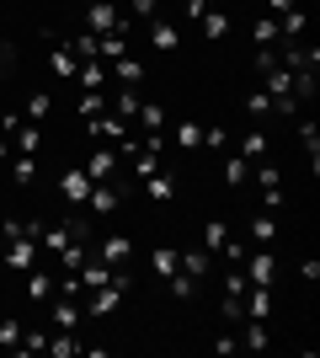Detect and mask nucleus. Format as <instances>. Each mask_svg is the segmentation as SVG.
<instances>
[{"label": "nucleus", "instance_id": "nucleus-22", "mask_svg": "<svg viewBox=\"0 0 320 358\" xmlns=\"http://www.w3.org/2000/svg\"><path fill=\"white\" fill-rule=\"evenodd\" d=\"M22 278H27V299H48L54 294V273H48L43 262H38L32 273H22Z\"/></svg>", "mask_w": 320, "mask_h": 358}, {"label": "nucleus", "instance_id": "nucleus-8", "mask_svg": "<svg viewBox=\"0 0 320 358\" xmlns=\"http://www.w3.org/2000/svg\"><path fill=\"white\" fill-rule=\"evenodd\" d=\"M96 257H102L107 268H123V262H128V257H134V236H123V230H112V236H102L91 246Z\"/></svg>", "mask_w": 320, "mask_h": 358}, {"label": "nucleus", "instance_id": "nucleus-15", "mask_svg": "<svg viewBox=\"0 0 320 358\" xmlns=\"http://www.w3.org/2000/svg\"><path fill=\"white\" fill-rule=\"evenodd\" d=\"M144 198H150V203H171V198H176V171H155V177H144Z\"/></svg>", "mask_w": 320, "mask_h": 358}, {"label": "nucleus", "instance_id": "nucleus-41", "mask_svg": "<svg viewBox=\"0 0 320 358\" xmlns=\"http://www.w3.org/2000/svg\"><path fill=\"white\" fill-rule=\"evenodd\" d=\"M128 161H134V177H139V182L160 171V155H150V150H139V155H128Z\"/></svg>", "mask_w": 320, "mask_h": 358}, {"label": "nucleus", "instance_id": "nucleus-49", "mask_svg": "<svg viewBox=\"0 0 320 358\" xmlns=\"http://www.w3.org/2000/svg\"><path fill=\"white\" fill-rule=\"evenodd\" d=\"M11 70H16V48L0 38V75H11Z\"/></svg>", "mask_w": 320, "mask_h": 358}, {"label": "nucleus", "instance_id": "nucleus-5", "mask_svg": "<svg viewBox=\"0 0 320 358\" xmlns=\"http://www.w3.org/2000/svg\"><path fill=\"white\" fill-rule=\"evenodd\" d=\"M245 278L273 289V278H277V252L273 246H251V252H245Z\"/></svg>", "mask_w": 320, "mask_h": 358}, {"label": "nucleus", "instance_id": "nucleus-2", "mask_svg": "<svg viewBox=\"0 0 320 358\" xmlns=\"http://www.w3.org/2000/svg\"><path fill=\"white\" fill-rule=\"evenodd\" d=\"M86 32H96V38H102V32H134V16L118 11L112 0H91V6H86Z\"/></svg>", "mask_w": 320, "mask_h": 358}, {"label": "nucleus", "instance_id": "nucleus-54", "mask_svg": "<svg viewBox=\"0 0 320 358\" xmlns=\"http://www.w3.org/2000/svg\"><path fill=\"white\" fill-rule=\"evenodd\" d=\"M6 161H11V139L0 134V166H6Z\"/></svg>", "mask_w": 320, "mask_h": 358}, {"label": "nucleus", "instance_id": "nucleus-25", "mask_svg": "<svg viewBox=\"0 0 320 358\" xmlns=\"http://www.w3.org/2000/svg\"><path fill=\"white\" fill-rule=\"evenodd\" d=\"M251 43H261V48H277V16H267V11H261L257 22H251Z\"/></svg>", "mask_w": 320, "mask_h": 358}, {"label": "nucleus", "instance_id": "nucleus-14", "mask_svg": "<svg viewBox=\"0 0 320 358\" xmlns=\"http://www.w3.org/2000/svg\"><path fill=\"white\" fill-rule=\"evenodd\" d=\"M267 315H273V289L251 284L245 289V321H267Z\"/></svg>", "mask_w": 320, "mask_h": 358}, {"label": "nucleus", "instance_id": "nucleus-20", "mask_svg": "<svg viewBox=\"0 0 320 358\" xmlns=\"http://www.w3.org/2000/svg\"><path fill=\"white\" fill-rule=\"evenodd\" d=\"M75 86H86V91H102L107 86V59H86L75 70Z\"/></svg>", "mask_w": 320, "mask_h": 358}, {"label": "nucleus", "instance_id": "nucleus-31", "mask_svg": "<svg viewBox=\"0 0 320 358\" xmlns=\"http://www.w3.org/2000/svg\"><path fill=\"white\" fill-rule=\"evenodd\" d=\"M198 27H203V38H213V43H219V38H229V16H224V11H213V6H208V16H203Z\"/></svg>", "mask_w": 320, "mask_h": 358}, {"label": "nucleus", "instance_id": "nucleus-24", "mask_svg": "<svg viewBox=\"0 0 320 358\" xmlns=\"http://www.w3.org/2000/svg\"><path fill=\"white\" fill-rule=\"evenodd\" d=\"M48 353H54V358H75V353H86V343H80L75 331H59V337L48 331Z\"/></svg>", "mask_w": 320, "mask_h": 358}, {"label": "nucleus", "instance_id": "nucleus-9", "mask_svg": "<svg viewBox=\"0 0 320 358\" xmlns=\"http://www.w3.org/2000/svg\"><path fill=\"white\" fill-rule=\"evenodd\" d=\"M118 161H123L118 145H96V150H91V161L80 166V171H86L91 182H112V177H118Z\"/></svg>", "mask_w": 320, "mask_h": 358}, {"label": "nucleus", "instance_id": "nucleus-16", "mask_svg": "<svg viewBox=\"0 0 320 358\" xmlns=\"http://www.w3.org/2000/svg\"><path fill=\"white\" fill-rule=\"evenodd\" d=\"M208 268H213V252H208V246L182 252V273H187V278H198V284H203V278H208Z\"/></svg>", "mask_w": 320, "mask_h": 358}, {"label": "nucleus", "instance_id": "nucleus-33", "mask_svg": "<svg viewBox=\"0 0 320 358\" xmlns=\"http://www.w3.org/2000/svg\"><path fill=\"white\" fill-rule=\"evenodd\" d=\"M64 48H70V54H75L80 64H86V59H96V32H75V38H70Z\"/></svg>", "mask_w": 320, "mask_h": 358}, {"label": "nucleus", "instance_id": "nucleus-34", "mask_svg": "<svg viewBox=\"0 0 320 358\" xmlns=\"http://www.w3.org/2000/svg\"><path fill=\"white\" fill-rule=\"evenodd\" d=\"M112 113H118V118H128V123H134V113H139V91H134V86H123L118 96H112Z\"/></svg>", "mask_w": 320, "mask_h": 358}, {"label": "nucleus", "instance_id": "nucleus-12", "mask_svg": "<svg viewBox=\"0 0 320 358\" xmlns=\"http://www.w3.org/2000/svg\"><path fill=\"white\" fill-rule=\"evenodd\" d=\"M75 278H80V294H91V289H102V284H112V278H118V268H107V262H102V257H86V268H80L75 273Z\"/></svg>", "mask_w": 320, "mask_h": 358}, {"label": "nucleus", "instance_id": "nucleus-18", "mask_svg": "<svg viewBox=\"0 0 320 358\" xmlns=\"http://www.w3.org/2000/svg\"><path fill=\"white\" fill-rule=\"evenodd\" d=\"M299 145H305V155H310V177L320 171V123L310 118V123H299Z\"/></svg>", "mask_w": 320, "mask_h": 358}, {"label": "nucleus", "instance_id": "nucleus-26", "mask_svg": "<svg viewBox=\"0 0 320 358\" xmlns=\"http://www.w3.org/2000/svg\"><path fill=\"white\" fill-rule=\"evenodd\" d=\"M134 118L144 123V134H160V129H166V107H160V102H139Z\"/></svg>", "mask_w": 320, "mask_h": 358}, {"label": "nucleus", "instance_id": "nucleus-39", "mask_svg": "<svg viewBox=\"0 0 320 358\" xmlns=\"http://www.w3.org/2000/svg\"><path fill=\"white\" fill-rule=\"evenodd\" d=\"M241 155H245V161H261V155H267V134H261V129H251V134L241 139Z\"/></svg>", "mask_w": 320, "mask_h": 358}, {"label": "nucleus", "instance_id": "nucleus-52", "mask_svg": "<svg viewBox=\"0 0 320 358\" xmlns=\"http://www.w3.org/2000/svg\"><path fill=\"white\" fill-rule=\"evenodd\" d=\"M203 150H224V129H203Z\"/></svg>", "mask_w": 320, "mask_h": 358}, {"label": "nucleus", "instance_id": "nucleus-47", "mask_svg": "<svg viewBox=\"0 0 320 358\" xmlns=\"http://www.w3.org/2000/svg\"><path fill=\"white\" fill-rule=\"evenodd\" d=\"M245 289H251V278H245V273H229V278H224V294H229V299H245Z\"/></svg>", "mask_w": 320, "mask_h": 358}, {"label": "nucleus", "instance_id": "nucleus-1", "mask_svg": "<svg viewBox=\"0 0 320 358\" xmlns=\"http://www.w3.org/2000/svg\"><path fill=\"white\" fill-rule=\"evenodd\" d=\"M0 134L11 139L16 155H38V150H43V123H27L22 113H6V118H0Z\"/></svg>", "mask_w": 320, "mask_h": 358}, {"label": "nucleus", "instance_id": "nucleus-45", "mask_svg": "<svg viewBox=\"0 0 320 358\" xmlns=\"http://www.w3.org/2000/svg\"><path fill=\"white\" fill-rule=\"evenodd\" d=\"M16 343H22V321H11V315H6V321H0V348H6V353H16Z\"/></svg>", "mask_w": 320, "mask_h": 358}, {"label": "nucleus", "instance_id": "nucleus-6", "mask_svg": "<svg viewBox=\"0 0 320 358\" xmlns=\"http://www.w3.org/2000/svg\"><path fill=\"white\" fill-rule=\"evenodd\" d=\"M86 134L102 139V145H123V139H128V118H118V113L107 107V113H96V118L86 123Z\"/></svg>", "mask_w": 320, "mask_h": 358}, {"label": "nucleus", "instance_id": "nucleus-36", "mask_svg": "<svg viewBox=\"0 0 320 358\" xmlns=\"http://www.w3.org/2000/svg\"><path fill=\"white\" fill-rule=\"evenodd\" d=\"M171 139H176L182 150H203V123H176V134H171Z\"/></svg>", "mask_w": 320, "mask_h": 358}, {"label": "nucleus", "instance_id": "nucleus-21", "mask_svg": "<svg viewBox=\"0 0 320 358\" xmlns=\"http://www.w3.org/2000/svg\"><path fill=\"white\" fill-rule=\"evenodd\" d=\"M80 315H86V310H80V305H75V299H54V327H59V331H75L80 327Z\"/></svg>", "mask_w": 320, "mask_h": 358}, {"label": "nucleus", "instance_id": "nucleus-3", "mask_svg": "<svg viewBox=\"0 0 320 358\" xmlns=\"http://www.w3.org/2000/svg\"><path fill=\"white\" fill-rule=\"evenodd\" d=\"M11 273H32L38 262H43V246H38V236H16V241H6V257H0Z\"/></svg>", "mask_w": 320, "mask_h": 358}, {"label": "nucleus", "instance_id": "nucleus-17", "mask_svg": "<svg viewBox=\"0 0 320 358\" xmlns=\"http://www.w3.org/2000/svg\"><path fill=\"white\" fill-rule=\"evenodd\" d=\"M251 241H257V246H277V214H251Z\"/></svg>", "mask_w": 320, "mask_h": 358}, {"label": "nucleus", "instance_id": "nucleus-7", "mask_svg": "<svg viewBox=\"0 0 320 358\" xmlns=\"http://www.w3.org/2000/svg\"><path fill=\"white\" fill-rule=\"evenodd\" d=\"M123 187L118 182H91V198H86V214H96V220H102V214H118L123 209Z\"/></svg>", "mask_w": 320, "mask_h": 358}, {"label": "nucleus", "instance_id": "nucleus-32", "mask_svg": "<svg viewBox=\"0 0 320 358\" xmlns=\"http://www.w3.org/2000/svg\"><path fill=\"white\" fill-rule=\"evenodd\" d=\"M80 118H86V123H91L96 118V113H107V91H80Z\"/></svg>", "mask_w": 320, "mask_h": 358}, {"label": "nucleus", "instance_id": "nucleus-27", "mask_svg": "<svg viewBox=\"0 0 320 358\" xmlns=\"http://www.w3.org/2000/svg\"><path fill=\"white\" fill-rule=\"evenodd\" d=\"M48 70L59 75V80H75L80 59H75V54H70V48H54V54H48Z\"/></svg>", "mask_w": 320, "mask_h": 358}, {"label": "nucleus", "instance_id": "nucleus-28", "mask_svg": "<svg viewBox=\"0 0 320 358\" xmlns=\"http://www.w3.org/2000/svg\"><path fill=\"white\" fill-rule=\"evenodd\" d=\"M48 113H54V96H48V91H32L27 107H22V118H27V123H43Z\"/></svg>", "mask_w": 320, "mask_h": 358}, {"label": "nucleus", "instance_id": "nucleus-50", "mask_svg": "<svg viewBox=\"0 0 320 358\" xmlns=\"http://www.w3.org/2000/svg\"><path fill=\"white\" fill-rule=\"evenodd\" d=\"M299 278H305V284H315V278H320V257H305V262H299Z\"/></svg>", "mask_w": 320, "mask_h": 358}, {"label": "nucleus", "instance_id": "nucleus-4", "mask_svg": "<svg viewBox=\"0 0 320 358\" xmlns=\"http://www.w3.org/2000/svg\"><path fill=\"white\" fill-rule=\"evenodd\" d=\"M123 289H128V278H123V268H118V278H112V284H102V289H91V299H86V315H112L123 305Z\"/></svg>", "mask_w": 320, "mask_h": 358}, {"label": "nucleus", "instance_id": "nucleus-10", "mask_svg": "<svg viewBox=\"0 0 320 358\" xmlns=\"http://www.w3.org/2000/svg\"><path fill=\"white\" fill-rule=\"evenodd\" d=\"M59 198L70 203V209H86V198H91V177H86V171H64V177H59Z\"/></svg>", "mask_w": 320, "mask_h": 358}, {"label": "nucleus", "instance_id": "nucleus-30", "mask_svg": "<svg viewBox=\"0 0 320 358\" xmlns=\"http://www.w3.org/2000/svg\"><path fill=\"white\" fill-rule=\"evenodd\" d=\"M241 348H251V353H267V321H245Z\"/></svg>", "mask_w": 320, "mask_h": 358}, {"label": "nucleus", "instance_id": "nucleus-38", "mask_svg": "<svg viewBox=\"0 0 320 358\" xmlns=\"http://www.w3.org/2000/svg\"><path fill=\"white\" fill-rule=\"evenodd\" d=\"M245 177H251V161H245V155H229V161H224V182H229V187H241Z\"/></svg>", "mask_w": 320, "mask_h": 358}, {"label": "nucleus", "instance_id": "nucleus-44", "mask_svg": "<svg viewBox=\"0 0 320 358\" xmlns=\"http://www.w3.org/2000/svg\"><path fill=\"white\" fill-rule=\"evenodd\" d=\"M16 353H48V331H27V327H22V343H16Z\"/></svg>", "mask_w": 320, "mask_h": 358}, {"label": "nucleus", "instance_id": "nucleus-11", "mask_svg": "<svg viewBox=\"0 0 320 358\" xmlns=\"http://www.w3.org/2000/svg\"><path fill=\"white\" fill-rule=\"evenodd\" d=\"M107 80H118V86H144V59H134V54L107 59Z\"/></svg>", "mask_w": 320, "mask_h": 358}, {"label": "nucleus", "instance_id": "nucleus-43", "mask_svg": "<svg viewBox=\"0 0 320 358\" xmlns=\"http://www.w3.org/2000/svg\"><path fill=\"white\" fill-rule=\"evenodd\" d=\"M166 284H171V294H176V299H192V294H198V278H187V273H182V268L171 273Z\"/></svg>", "mask_w": 320, "mask_h": 358}, {"label": "nucleus", "instance_id": "nucleus-40", "mask_svg": "<svg viewBox=\"0 0 320 358\" xmlns=\"http://www.w3.org/2000/svg\"><path fill=\"white\" fill-rule=\"evenodd\" d=\"M245 113H251V123H261L273 113V96H267V91H251V96H245Z\"/></svg>", "mask_w": 320, "mask_h": 358}, {"label": "nucleus", "instance_id": "nucleus-53", "mask_svg": "<svg viewBox=\"0 0 320 358\" xmlns=\"http://www.w3.org/2000/svg\"><path fill=\"white\" fill-rule=\"evenodd\" d=\"M283 11H294V0H267V16H283Z\"/></svg>", "mask_w": 320, "mask_h": 358}, {"label": "nucleus", "instance_id": "nucleus-13", "mask_svg": "<svg viewBox=\"0 0 320 358\" xmlns=\"http://www.w3.org/2000/svg\"><path fill=\"white\" fill-rule=\"evenodd\" d=\"M182 43V27L171 22V16H155L150 22V48H160V54H171V48Z\"/></svg>", "mask_w": 320, "mask_h": 358}, {"label": "nucleus", "instance_id": "nucleus-35", "mask_svg": "<svg viewBox=\"0 0 320 358\" xmlns=\"http://www.w3.org/2000/svg\"><path fill=\"white\" fill-rule=\"evenodd\" d=\"M224 241H229V224H224V220H208V224H203V246H208L213 257H219V246H224Z\"/></svg>", "mask_w": 320, "mask_h": 358}, {"label": "nucleus", "instance_id": "nucleus-51", "mask_svg": "<svg viewBox=\"0 0 320 358\" xmlns=\"http://www.w3.org/2000/svg\"><path fill=\"white\" fill-rule=\"evenodd\" d=\"M182 11L192 16V22H203V16H208V0H182Z\"/></svg>", "mask_w": 320, "mask_h": 358}, {"label": "nucleus", "instance_id": "nucleus-48", "mask_svg": "<svg viewBox=\"0 0 320 358\" xmlns=\"http://www.w3.org/2000/svg\"><path fill=\"white\" fill-rule=\"evenodd\" d=\"M277 70V48H257V75Z\"/></svg>", "mask_w": 320, "mask_h": 358}, {"label": "nucleus", "instance_id": "nucleus-23", "mask_svg": "<svg viewBox=\"0 0 320 358\" xmlns=\"http://www.w3.org/2000/svg\"><path fill=\"white\" fill-rule=\"evenodd\" d=\"M150 268L160 273V278H171V273L182 268V252H176V246H155V252H150Z\"/></svg>", "mask_w": 320, "mask_h": 358}, {"label": "nucleus", "instance_id": "nucleus-29", "mask_svg": "<svg viewBox=\"0 0 320 358\" xmlns=\"http://www.w3.org/2000/svg\"><path fill=\"white\" fill-rule=\"evenodd\" d=\"M11 182L16 187H32V182H38V155H16L11 161Z\"/></svg>", "mask_w": 320, "mask_h": 358}, {"label": "nucleus", "instance_id": "nucleus-46", "mask_svg": "<svg viewBox=\"0 0 320 358\" xmlns=\"http://www.w3.org/2000/svg\"><path fill=\"white\" fill-rule=\"evenodd\" d=\"M213 353H219V358H229V353H241V337H235V331H219V337H213Z\"/></svg>", "mask_w": 320, "mask_h": 358}, {"label": "nucleus", "instance_id": "nucleus-19", "mask_svg": "<svg viewBox=\"0 0 320 358\" xmlns=\"http://www.w3.org/2000/svg\"><path fill=\"white\" fill-rule=\"evenodd\" d=\"M86 257H91V241H70V246H64L54 262H59L64 273H80V268H86Z\"/></svg>", "mask_w": 320, "mask_h": 358}, {"label": "nucleus", "instance_id": "nucleus-37", "mask_svg": "<svg viewBox=\"0 0 320 358\" xmlns=\"http://www.w3.org/2000/svg\"><path fill=\"white\" fill-rule=\"evenodd\" d=\"M251 177H257V187H277V182H283V171H277V166L267 161V155H261V161L251 166Z\"/></svg>", "mask_w": 320, "mask_h": 358}, {"label": "nucleus", "instance_id": "nucleus-42", "mask_svg": "<svg viewBox=\"0 0 320 358\" xmlns=\"http://www.w3.org/2000/svg\"><path fill=\"white\" fill-rule=\"evenodd\" d=\"M128 16H134V22H144V27H150L155 16H160V0H128Z\"/></svg>", "mask_w": 320, "mask_h": 358}]
</instances>
